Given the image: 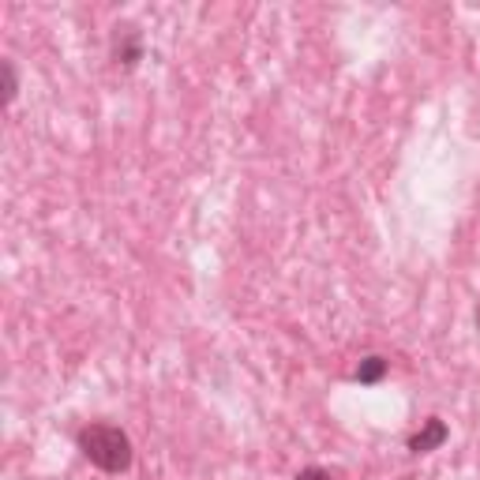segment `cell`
<instances>
[{"instance_id": "1", "label": "cell", "mask_w": 480, "mask_h": 480, "mask_svg": "<svg viewBox=\"0 0 480 480\" xmlns=\"http://www.w3.org/2000/svg\"><path fill=\"white\" fill-rule=\"evenodd\" d=\"M76 443H79L83 458L94 469L113 473V476L128 473V469H132V462H136V446H132V439H128V432L117 428V424H106V421H94V424L79 428Z\"/></svg>"}, {"instance_id": "2", "label": "cell", "mask_w": 480, "mask_h": 480, "mask_svg": "<svg viewBox=\"0 0 480 480\" xmlns=\"http://www.w3.org/2000/svg\"><path fill=\"white\" fill-rule=\"evenodd\" d=\"M109 53H113V64H117V68H124V72L139 68V60H143V53H147L143 30H139L136 23H117V26H113V38H109Z\"/></svg>"}, {"instance_id": "3", "label": "cell", "mask_w": 480, "mask_h": 480, "mask_svg": "<svg viewBox=\"0 0 480 480\" xmlns=\"http://www.w3.org/2000/svg\"><path fill=\"white\" fill-rule=\"evenodd\" d=\"M446 439H451V428H446L439 417H428L417 435H409V451L413 454H432V451H439Z\"/></svg>"}, {"instance_id": "4", "label": "cell", "mask_w": 480, "mask_h": 480, "mask_svg": "<svg viewBox=\"0 0 480 480\" xmlns=\"http://www.w3.org/2000/svg\"><path fill=\"white\" fill-rule=\"evenodd\" d=\"M391 372V361L387 357H379V353H368L361 364H357V372H353V379L361 383V387H375V383H383V375Z\"/></svg>"}, {"instance_id": "5", "label": "cell", "mask_w": 480, "mask_h": 480, "mask_svg": "<svg viewBox=\"0 0 480 480\" xmlns=\"http://www.w3.org/2000/svg\"><path fill=\"white\" fill-rule=\"evenodd\" d=\"M0 76H5V106H12L15 94H19V76H15V64L8 56L0 60Z\"/></svg>"}, {"instance_id": "6", "label": "cell", "mask_w": 480, "mask_h": 480, "mask_svg": "<svg viewBox=\"0 0 480 480\" xmlns=\"http://www.w3.org/2000/svg\"><path fill=\"white\" fill-rule=\"evenodd\" d=\"M293 480H334L327 469H319V465H308V469H301Z\"/></svg>"}, {"instance_id": "7", "label": "cell", "mask_w": 480, "mask_h": 480, "mask_svg": "<svg viewBox=\"0 0 480 480\" xmlns=\"http://www.w3.org/2000/svg\"><path fill=\"white\" fill-rule=\"evenodd\" d=\"M476 323H480V308H476Z\"/></svg>"}]
</instances>
